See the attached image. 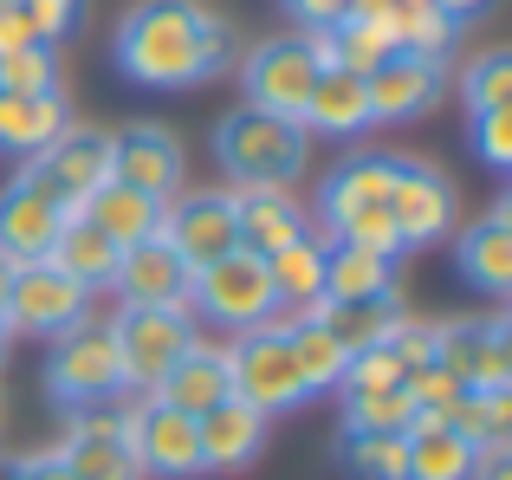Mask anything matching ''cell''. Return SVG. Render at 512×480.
Masks as SVG:
<instances>
[{"instance_id":"cell-5","label":"cell","mask_w":512,"mask_h":480,"mask_svg":"<svg viewBox=\"0 0 512 480\" xmlns=\"http://www.w3.org/2000/svg\"><path fill=\"white\" fill-rule=\"evenodd\" d=\"M227 377H234V396L260 416H279V409H299V370H292V344H286V318H266V325L234 331L227 344Z\"/></svg>"},{"instance_id":"cell-47","label":"cell","mask_w":512,"mask_h":480,"mask_svg":"<svg viewBox=\"0 0 512 480\" xmlns=\"http://www.w3.org/2000/svg\"><path fill=\"white\" fill-rule=\"evenodd\" d=\"M0 7H7V0H0Z\"/></svg>"},{"instance_id":"cell-33","label":"cell","mask_w":512,"mask_h":480,"mask_svg":"<svg viewBox=\"0 0 512 480\" xmlns=\"http://www.w3.org/2000/svg\"><path fill=\"white\" fill-rule=\"evenodd\" d=\"M415 409L409 390L389 383V390H344V435H409Z\"/></svg>"},{"instance_id":"cell-41","label":"cell","mask_w":512,"mask_h":480,"mask_svg":"<svg viewBox=\"0 0 512 480\" xmlns=\"http://www.w3.org/2000/svg\"><path fill=\"white\" fill-rule=\"evenodd\" d=\"M20 46H39V33L20 13V0H7V7H0V52H20Z\"/></svg>"},{"instance_id":"cell-1","label":"cell","mask_w":512,"mask_h":480,"mask_svg":"<svg viewBox=\"0 0 512 480\" xmlns=\"http://www.w3.org/2000/svg\"><path fill=\"white\" fill-rule=\"evenodd\" d=\"M117 72L143 91H195L234 65V26L201 0H137L117 20Z\"/></svg>"},{"instance_id":"cell-12","label":"cell","mask_w":512,"mask_h":480,"mask_svg":"<svg viewBox=\"0 0 512 480\" xmlns=\"http://www.w3.org/2000/svg\"><path fill=\"white\" fill-rule=\"evenodd\" d=\"M72 208L46 189L33 163H20V176L0 189V266H26V260H46L52 234L65 228Z\"/></svg>"},{"instance_id":"cell-15","label":"cell","mask_w":512,"mask_h":480,"mask_svg":"<svg viewBox=\"0 0 512 480\" xmlns=\"http://www.w3.org/2000/svg\"><path fill=\"white\" fill-rule=\"evenodd\" d=\"M182 176H188V156H182L175 130H163V124L111 130V182L150 195V202H169V195H182Z\"/></svg>"},{"instance_id":"cell-34","label":"cell","mask_w":512,"mask_h":480,"mask_svg":"<svg viewBox=\"0 0 512 480\" xmlns=\"http://www.w3.org/2000/svg\"><path fill=\"white\" fill-rule=\"evenodd\" d=\"M461 26L435 7V0H396V52H422V59H441L454 46Z\"/></svg>"},{"instance_id":"cell-24","label":"cell","mask_w":512,"mask_h":480,"mask_svg":"<svg viewBox=\"0 0 512 480\" xmlns=\"http://www.w3.org/2000/svg\"><path fill=\"white\" fill-rule=\"evenodd\" d=\"M376 117H370V91H363L357 72L344 65H318L312 91H305V111H299V130L305 137H363Z\"/></svg>"},{"instance_id":"cell-32","label":"cell","mask_w":512,"mask_h":480,"mask_svg":"<svg viewBox=\"0 0 512 480\" xmlns=\"http://www.w3.org/2000/svg\"><path fill=\"white\" fill-rule=\"evenodd\" d=\"M441 429H454L467 448H493L512 429V390H461L441 416Z\"/></svg>"},{"instance_id":"cell-39","label":"cell","mask_w":512,"mask_h":480,"mask_svg":"<svg viewBox=\"0 0 512 480\" xmlns=\"http://www.w3.org/2000/svg\"><path fill=\"white\" fill-rule=\"evenodd\" d=\"M20 13L33 20L39 46H59L65 33L78 26V13H85V0H20Z\"/></svg>"},{"instance_id":"cell-31","label":"cell","mask_w":512,"mask_h":480,"mask_svg":"<svg viewBox=\"0 0 512 480\" xmlns=\"http://www.w3.org/2000/svg\"><path fill=\"white\" fill-rule=\"evenodd\" d=\"M409 442V474L402 480H467L474 474V455L480 448H467L454 429H441V422H422V429L402 435Z\"/></svg>"},{"instance_id":"cell-10","label":"cell","mask_w":512,"mask_h":480,"mask_svg":"<svg viewBox=\"0 0 512 480\" xmlns=\"http://www.w3.org/2000/svg\"><path fill=\"white\" fill-rule=\"evenodd\" d=\"M389 221L396 247H435L454 228V182L422 156H389Z\"/></svg>"},{"instance_id":"cell-23","label":"cell","mask_w":512,"mask_h":480,"mask_svg":"<svg viewBox=\"0 0 512 480\" xmlns=\"http://www.w3.org/2000/svg\"><path fill=\"white\" fill-rule=\"evenodd\" d=\"M188 279L195 273L175 260V247L163 234H150V240H137V247L117 253L111 286L124 292V305H188Z\"/></svg>"},{"instance_id":"cell-6","label":"cell","mask_w":512,"mask_h":480,"mask_svg":"<svg viewBox=\"0 0 512 480\" xmlns=\"http://www.w3.org/2000/svg\"><path fill=\"white\" fill-rule=\"evenodd\" d=\"M111 344L117 364H124V390L150 396L163 383V370L195 344V318H188V305H124L111 318Z\"/></svg>"},{"instance_id":"cell-36","label":"cell","mask_w":512,"mask_h":480,"mask_svg":"<svg viewBox=\"0 0 512 480\" xmlns=\"http://www.w3.org/2000/svg\"><path fill=\"white\" fill-rule=\"evenodd\" d=\"M461 104H467V117L512 104V52H480V59L467 65L461 72Z\"/></svg>"},{"instance_id":"cell-9","label":"cell","mask_w":512,"mask_h":480,"mask_svg":"<svg viewBox=\"0 0 512 480\" xmlns=\"http://www.w3.org/2000/svg\"><path fill=\"white\" fill-rule=\"evenodd\" d=\"M175 247V260L188 273L240 253V221H234V189H188L163 202V228H156Z\"/></svg>"},{"instance_id":"cell-44","label":"cell","mask_w":512,"mask_h":480,"mask_svg":"<svg viewBox=\"0 0 512 480\" xmlns=\"http://www.w3.org/2000/svg\"><path fill=\"white\" fill-rule=\"evenodd\" d=\"M435 7H441V13H448V20H454V26H467V20H480V13H487V7H493V0H435Z\"/></svg>"},{"instance_id":"cell-48","label":"cell","mask_w":512,"mask_h":480,"mask_svg":"<svg viewBox=\"0 0 512 480\" xmlns=\"http://www.w3.org/2000/svg\"><path fill=\"white\" fill-rule=\"evenodd\" d=\"M65 480H72V474H65Z\"/></svg>"},{"instance_id":"cell-4","label":"cell","mask_w":512,"mask_h":480,"mask_svg":"<svg viewBox=\"0 0 512 480\" xmlns=\"http://www.w3.org/2000/svg\"><path fill=\"white\" fill-rule=\"evenodd\" d=\"M124 390V364H117V344H111V325L85 318L72 325L65 338H52L46 351V396L59 409H98Z\"/></svg>"},{"instance_id":"cell-27","label":"cell","mask_w":512,"mask_h":480,"mask_svg":"<svg viewBox=\"0 0 512 480\" xmlns=\"http://www.w3.org/2000/svg\"><path fill=\"white\" fill-rule=\"evenodd\" d=\"M72 215H85L91 228H98L104 240H111L117 253L137 247V240H150L156 228H163V202H150V195L124 189V182H98V189L85 195V202L72 208Z\"/></svg>"},{"instance_id":"cell-2","label":"cell","mask_w":512,"mask_h":480,"mask_svg":"<svg viewBox=\"0 0 512 480\" xmlns=\"http://www.w3.org/2000/svg\"><path fill=\"white\" fill-rule=\"evenodd\" d=\"M214 163L227 169L234 189H292L305 169V130L292 117L240 104L214 124Z\"/></svg>"},{"instance_id":"cell-20","label":"cell","mask_w":512,"mask_h":480,"mask_svg":"<svg viewBox=\"0 0 512 480\" xmlns=\"http://www.w3.org/2000/svg\"><path fill=\"white\" fill-rule=\"evenodd\" d=\"M325 305L357 312V305H396V253L376 247H325Z\"/></svg>"},{"instance_id":"cell-21","label":"cell","mask_w":512,"mask_h":480,"mask_svg":"<svg viewBox=\"0 0 512 480\" xmlns=\"http://www.w3.org/2000/svg\"><path fill=\"white\" fill-rule=\"evenodd\" d=\"M234 221H240V253L273 260L279 247L312 234L305 202H292V189H234Z\"/></svg>"},{"instance_id":"cell-29","label":"cell","mask_w":512,"mask_h":480,"mask_svg":"<svg viewBox=\"0 0 512 480\" xmlns=\"http://www.w3.org/2000/svg\"><path fill=\"white\" fill-rule=\"evenodd\" d=\"M65 124H72V111H65L59 91H39V98L0 91V150H13V156H39Z\"/></svg>"},{"instance_id":"cell-17","label":"cell","mask_w":512,"mask_h":480,"mask_svg":"<svg viewBox=\"0 0 512 480\" xmlns=\"http://www.w3.org/2000/svg\"><path fill=\"white\" fill-rule=\"evenodd\" d=\"M26 163L46 176V189L59 195L65 208H78L98 182H111V130H91V124H65L59 137L46 143L39 156H26Z\"/></svg>"},{"instance_id":"cell-14","label":"cell","mask_w":512,"mask_h":480,"mask_svg":"<svg viewBox=\"0 0 512 480\" xmlns=\"http://www.w3.org/2000/svg\"><path fill=\"white\" fill-rule=\"evenodd\" d=\"M124 435H130V455H137V474H156V480L208 474L201 468L195 416H175V409H163L156 396H143L137 409H124Z\"/></svg>"},{"instance_id":"cell-46","label":"cell","mask_w":512,"mask_h":480,"mask_svg":"<svg viewBox=\"0 0 512 480\" xmlns=\"http://www.w3.org/2000/svg\"><path fill=\"white\" fill-rule=\"evenodd\" d=\"M0 351H7V344H0Z\"/></svg>"},{"instance_id":"cell-30","label":"cell","mask_w":512,"mask_h":480,"mask_svg":"<svg viewBox=\"0 0 512 480\" xmlns=\"http://www.w3.org/2000/svg\"><path fill=\"white\" fill-rule=\"evenodd\" d=\"M46 260L59 266L65 279H78V286H85V292L111 286V273H117V247H111V240H104L98 228H91L85 215H65V228L52 234Z\"/></svg>"},{"instance_id":"cell-19","label":"cell","mask_w":512,"mask_h":480,"mask_svg":"<svg viewBox=\"0 0 512 480\" xmlns=\"http://www.w3.org/2000/svg\"><path fill=\"white\" fill-rule=\"evenodd\" d=\"M52 455H59V468L72 480H143L137 455H130V435H124V416H72V429H65V442Z\"/></svg>"},{"instance_id":"cell-13","label":"cell","mask_w":512,"mask_h":480,"mask_svg":"<svg viewBox=\"0 0 512 480\" xmlns=\"http://www.w3.org/2000/svg\"><path fill=\"white\" fill-rule=\"evenodd\" d=\"M435 364L461 390H512V331L506 318H461L435 325Z\"/></svg>"},{"instance_id":"cell-7","label":"cell","mask_w":512,"mask_h":480,"mask_svg":"<svg viewBox=\"0 0 512 480\" xmlns=\"http://www.w3.org/2000/svg\"><path fill=\"white\" fill-rule=\"evenodd\" d=\"M91 318V292L78 279H65L52 260L7 266V331L13 338H65L72 325Z\"/></svg>"},{"instance_id":"cell-38","label":"cell","mask_w":512,"mask_h":480,"mask_svg":"<svg viewBox=\"0 0 512 480\" xmlns=\"http://www.w3.org/2000/svg\"><path fill=\"white\" fill-rule=\"evenodd\" d=\"M467 137H474V156L487 169H512V104H500V111H474L467 117Z\"/></svg>"},{"instance_id":"cell-18","label":"cell","mask_w":512,"mask_h":480,"mask_svg":"<svg viewBox=\"0 0 512 480\" xmlns=\"http://www.w3.org/2000/svg\"><path fill=\"white\" fill-rule=\"evenodd\" d=\"M454 273H461V286H474L480 299H506L512 292V202L506 195L474 228H461V240H454Z\"/></svg>"},{"instance_id":"cell-8","label":"cell","mask_w":512,"mask_h":480,"mask_svg":"<svg viewBox=\"0 0 512 480\" xmlns=\"http://www.w3.org/2000/svg\"><path fill=\"white\" fill-rule=\"evenodd\" d=\"M208 318V325H227V331H247V325H266L279 318V292L266 279V260L253 253H227V260L201 266L188 279V318Z\"/></svg>"},{"instance_id":"cell-22","label":"cell","mask_w":512,"mask_h":480,"mask_svg":"<svg viewBox=\"0 0 512 480\" xmlns=\"http://www.w3.org/2000/svg\"><path fill=\"white\" fill-rule=\"evenodd\" d=\"M156 403L163 409H175V416H208L214 403H227L234 396V377H227V351L221 344H188L182 357L163 370V383H156Z\"/></svg>"},{"instance_id":"cell-25","label":"cell","mask_w":512,"mask_h":480,"mask_svg":"<svg viewBox=\"0 0 512 480\" xmlns=\"http://www.w3.org/2000/svg\"><path fill=\"white\" fill-rule=\"evenodd\" d=\"M195 435H201V468L208 474H234V468H247V461L266 448V416L247 409L240 396H227V403H214L208 416H195Z\"/></svg>"},{"instance_id":"cell-11","label":"cell","mask_w":512,"mask_h":480,"mask_svg":"<svg viewBox=\"0 0 512 480\" xmlns=\"http://www.w3.org/2000/svg\"><path fill=\"white\" fill-rule=\"evenodd\" d=\"M318 78V52L312 39H260V46L240 59V91H247L253 111H273V117H292L299 124L305 111V91Z\"/></svg>"},{"instance_id":"cell-42","label":"cell","mask_w":512,"mask_h":480,"mask_svg":"<svg viewBox=\"0 0 512 480\" xmlns=\"http://www.w3.org/2000/svg\"><path fill=\"white\" fill-rule=\"evenodd\" d=\"M0 480H65V468H59V455H20V461H7L0 468Z\"/></svg>"},{"instance_id":"cell-37","label":"cell","mask_w":512,"mask_h":480,"mask_svg":"<svg viewBox=\"0 0 512 480\" xmlns=\"http://www.w3.org/2000/svg\"><path fill=\"white\" fill-rule=\"evenodd\" d=\"M0 91H20V98L59 91V52H52V46H20V52H0Z\"/></svg>"},{"instance_id":"cell-43","label":"cell","mask_w":512,"mask_h":480,"mask_svg":"<svg viewBox=\"0 0 512 480\" xmlns=\"http://www.w3.org/2000/svg\"><path fill=\"white\" fill-rule=\"evenodd\" d=\"M467 480H512V448H506V442L480 448V455H474V474H467Z\"/></svg>"},{"instance_id":"cell-28","label":"cell","mask_w":512,"mask_h":480,"mask_svg":"<svg viewBox=\"0 0 512 480\" xmlns=\"http://www.w3.org/2000/svg\"><path fill=\"white\" fill-rule=\"evenodd\" d=\"M266 279H273L279 305H299L292 318H338L325 305V240H292V247H279L273 260H266Z\"/></svg>"},{"instance_id":"cell-45","label":"cell","mask_w":512,"mask_h":480,"mask_svg":"<svg viewBox=\"0 0 512 480\" xmlns=\"http://www.w3.org/2000/svg\"><path fill=\"white\" fill-rule=\"evenodd\" d=\"M13 331H7V266H0V344H7Z\"/></svg>"},{"instance_id":"cell-35","label":"cell","mask_w":512,"mask_h":480,"mask_svg":"<svg viewBox=\"0 0 512 480\" xmlns=\"http://www.w3.org/2000/svg\"><path fill=\"white\" fill-rule=\"evenodd\" d=\"M338 455L357 480H402L409 474V442L402 435H344Z\"/></svg>"},{"instance_id":"cell-40","label":"cell","mask_w":512,"mask_h":480,"mask_svg":"<svg viewBox=\"0 0 512 480\" xmlns=\"http://www.w3.org/2000/svg\"><path fill=\"white\" fill-rule=\"evenodd\" d=\"M350 7H363V0H286V13L305 26V33H331Z\"/></svg>"},{"instance_id":"cell-26","label":"cell","mask_w":512,"mask_h":480,"mask_svg":"<svg viewBox=\"0 0 512 480\" xmlns=\"http://www.w3.org/2000/svg\"><path fill=\"white\" fill-rule=\"evenodd\" d=\"M286 344H292V370H299L305 396H325V390L344 383L350 344H344L338 318H286Z\"/></svg>"},{"instance_id":"cell-16","label":"cell","mask_w":512,"mask_h":480,"mask_svg":"<svg viewBox=\"0 0 512 480\" xmlns=\"http://www.w3.org/2000/svg\"><path fill=\"white\" fill-rule=\"evenodd\" d=\"M363 91H370V117L376 124H409V117H428L448 91V59H422V52H389L376 72H363Z\"/></svg>"},{"instance_id":"cell-3","label":"cell","mask_w":512,"mask_h":480,"mask_svg":"<svg viewBox=\"0 0 512 480\" xmlns=\"http://www.w3.org/2000/svg\"><path fill=\"white\" fill-rule=\"evenodd\" d=\"M318 228L338 247H396V221H389V156H344L318 189Z\"/></svg>"}]
</instances>
